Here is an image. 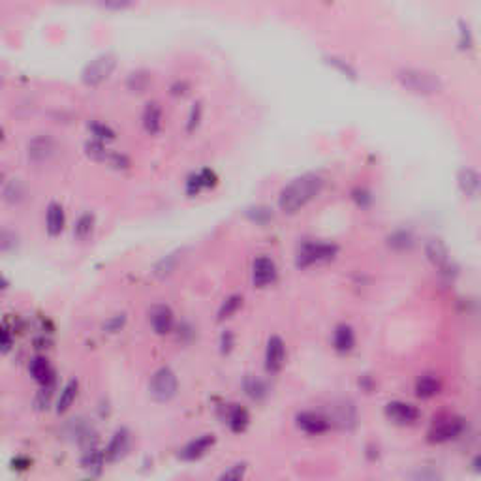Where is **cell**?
Listing matches in <instances>:
<instances>
[{
  "label": "cell",
  "instance_id": "1",
  "mask_svg": "<svg viewBox=\"0 0 481 481\" xmlns=\"http://www.w3.org/2000/svg\"><path fill=\"white\" fill-rule=\"evenodd\" d=\"M323 185H325V180L322 175L305 173L282 188L281 196H279V209L284 215L299 213L303 207H307L310 201L316 200L318 196L322 194Z\"/></svg>",
  "mask_w": 481,
  "mask_h": 481
},
{
  "label": "cell",
  "instance_id": "2",
  "mask_svg": "<svg viewBox=\"0 0 481 481\" xmlns=\"http://www.w3.org/2000/svg\"><path fill=\"white\" fill-rule=\"evenodd\" d=\"M399 85L417 96H434L444 89V83L438 75L423 68H402L397 72Z\"/></svg>",
  "mask_w": 481,
  "mask_h": 481
},
{
  "label": "cell",
  "instance_id": "3",
  "mask_svg": "<svg viewBox=\"0 0 481 481\" xmlns=\"http://www.w3.org/2000/svg\"><path fill=\"white\" fill-rule=\"evenodd\" d=\"M338 246L333 243H305L301 244V248L297 250L295 256V266L299 269H307V267L320 266V263H327L331 259L337 258Z\"/></svg>",
  "mask_w": 481,
  "mask_h": 481
},
{
  "label": "cell",
  "instance_id": "4",
  "mask_svg": "<svg viewBox=\"0 0 481 481\" xmlns=\"http://www.w3.org/2000/svg\"><path fill=\"white\" fill-rule=\"evenodd\" d=\"M149 393L156 402H169L179 393L177 374L169 366H160L149 380Z\"/></svg>",
  "mask_w": 481,
  "mask_h": 481
},
{
  "label": "cell",
  "instance_id": "5",
  "mask_svg": "<svg viewBox=\"0 0 481 481\" xmlns=\"http://www.w3.org/2000/svg\"><path fill=\"white\" fill-rule=\"evenodd\" d=\"M425 256H427V259L431 261L432 267H434L444 279L453 281V279L457 277V271H459V269L455 266V261H453L447 246H445L440 239L427 241V244H425Z\"/></svg>",
  "mask_w": 481,
  "mask_h": 481
},
{
  "label": "cell",
  "instance_id": "6",
  "mask_svg": "<svg viewBox=\"0 0 481 481\" xmlns=\"http://www.w3.org/2000/svg\"><path fill=\"white\" fill-rule=\"evenodd\" d=\"M462 431H465V423H462L460 417H440L431 425V429L427 432V438L432 444H445V442L459 438Z\"/></svg>",
  "mask_w": 481,
  "mask_h": 481
},
{
  "label": "cell",
  "instance_id": "7",
  "mask_svg": "<svg viewBox=\"0 0 481 481\" xmlns=\"http://www.w3.org/2000/svg\"><path fill=\"white\" fill-rule=\"evenodd\" d=\"M113 70H115V57L106 53V55L96 57L85 66V70L81 73V80L86 86H98L108 80Z\"/></svg>",
  "mask_w": 481,
  "mask_h": 481
},
{
  "label": "cell",
  "instance_id": "8",
  "mask_svg": "<svg viewBox=\"0 0 481 481\" xmlns=\"http://www.w3.org/2000/svg\"><path fill=\"white\" fill-rule=\"evenodd\" d=\"M295 423H297V429L303 431L309 436H320V434H325V432L331 429L329 417L323 416L320 412H301L295 417Z\"/></svg>",
  "mask_w": 481,
  "mask_h": 481
},
{
  "label": "cell",
  "instance_id": "9",
  "mask_svg": "<svg viewBox=\"0 0 481 481\" xmlns=\"http://www.w3.org/2000/svg\"><path fill=\"white\" fill-rule=\"evenodd\" d=\"M277 266L269 256H258L252 261V284L254 288H267L277 281Z\"/></svg>",
  "mask_w": 481,
  "mask_h": 481
},
{
  "label": "cell",
  "instance_id": "10",
  "mask_svg": "<svg viewBox=\"0 0 481 481\" xmlns=\"http://www.w3.org/2000/svg\"><path fill=\"white\" fill-rule=\"evenodd\" d=\"M27 154H29L30 162L45 164L57 154V143L51 136H38L27 147Z\"/></svg>",
  "mask_w": 481,
  "mask_h": 481
},
{
  "label": "cell",
  "instance_id": "11",
  "mask_svg": "<svg viewBox=\"0 0 481 481\" xmlns=\"http://www.w3.org/2000/svg\"><path fill=\"white\" fill-rule=\"evenodd\" d=\"M386 416L395 425H412L419 419V410L404 401H391L386 406Z\"/></svg>",
  "mask_w": 481,
  "mask_h": 481
},
{
  "label": "cell",
  "instance_id": "12",
  "mask_svg": "<svg viewBox=\"0 0 481 481\" xmlns=\"http://www.w3.org/2000/svg\"><path fill=\"white\" fill-rule=\"evenodd\" d=\"M327 417H329L331 427L335 425V427H338V429L350 431V429H353L355 423H357V410H355V406H353L352 402L342 401V402H337V404H333L331 414Z\"/></svg>",
  "mask_w": 481,
  "mask_h": 481
},
{
  "label": "cell",
  "instance_id": "13",
  "mask_svg": "<svg viewBox=\"0 0 481 481\" xmlns=\"http://www.w3.org/2000/svg\"><path fill=\"white\" fill-rule=\"evenodd\" d=\"M286 363V344L279 335H273L267 340L266 348V368L267 373H281Z\"/></svg>",
  "mask_w": 481,
  "mask_h": 481
},
{
  "label": "cell",
  "instance_id": "14",
  "mask_svg": "<svg viewBox=\"0 0 481 481\" xmlns=\"http://www.w3.org/2000/svg\"><path fill=\"white\" fill-rule=\"evenodd\" d=\"M149 322H151L152 331L156 335H167L175 327V316H173L172 309L165 305H154L149 310Z\"/></svg>",
  "mask_w": 481,
  "mask_h": 481
},
{
  "label": "cell",
  "instance_id": "15",
  "mask_svg": "<svg viewBox=\"0 0 481 481\" xmlns=\"http://www.w3.org/2000/svg\"><path fill=\"white\" fill-rule=\"evenodd\" d=\"M215 436L213 434H203V436H198V438L190 440L183 449L179 451V459L183 460H198L201 459L205 453L215 445Z\"/></svg>",
  "mask_w": 481,
  "mask_h": 481
},
{
  "label": "cell",
  "instance_id": "16",
  "mask_svg": "<svg viewBox=\"0 0 481 481\" xmlns=\"http://www.w3.org/2000/svg\"><path fill=\"white\" fill-rule=\"evenodd\" d=\"M457 185L468 198H481V173L474 167H462L457 175Z\"/></svg>",
  "mask_w": 481,
  "mask_h": 481
},
{
  "label": "cell",
  "instance_id": "17",
  "mask_svg": "<svg viewBox=\"0 0 481 481\" xmlns=\"http://www.w3.org/2000/svg\"><path fill=\"white\" fill-rule=\"evenodd\" d=\"M224 423L230 427L231 432L239 434L250 423V414H248V410L239 406V404H230L224 408Z\"/></svg>",
  "mask_w": 481,
  "mask_h": 481
},
{
  "label": "cell",
  "instance_id": "18",
  "mask_svg": "<svg viewBox=\"0 0 481 481\" xmlns=\"http://www.w3.org/2000/svg\"><path fill=\"white\" fill-rule=\"evenodd\" d=\"M29 373L30 376H32V380L38 382L40 386H51V384H55V371H53L49 361L45 360L43 355H36V357L30 360Z\"/></svg>",
  "mask_w": 481,
  "mask_h": 481
},
{
  "label": "cell",
  "instance_id": "19",
  "mask_svg": "<svg viewBox=\"0 0 481 481\" xmlns=\"http://www.w3.org/2000/svg\"><path fill=\"white\" fill-rule=\"evenodd\" d=\"M130 449V432L126 429H119L115 434L109 440L108 447H106V459L108 460H119L122 459Z\"/></svg>",
  "mask_w": 481,
  "mask_h": 481
},
{
  "label": "cell",
  "instance_id": "20",
  "mask_svg": "<svg viewBox=\"0 0 481 481\" xmlns=\"http://www.w3.org/2000/svg\"><path fill=\"white\" fill-rule=\"evenodd\" d=\"M353 346H355V333L350 325L346 323H340L333 331V348L337 350L338 353H348L352 352Z\"/></svg>",
  "mask_w": 481,
  "mask_h": 481
},
{
  "label": "cell",
  "instance_id": "21",
  "mask_svg": "<svg viewBox=\"0 0 481 481\" xmlns=\"http://www.w3.org/2000/svg\"><path fill=\"white\" fill-rule=\"evenodd\" d=\"M64 209L60 207L58 203H51L47 207V215H45V230H47V233L51 237H57L64 231Z\"/></svg>",
  "mask_w": 481,
  "mask_h": 481
},
{
  "label": "cell",
  "instance_id": "22",
  "mask_svg": "<svg viewBox=\"0 0 481 481\" xmlns=\"http://www.w3.org/2000/svg\"><path fill=\"white\" fill-rule=\"evenodd\" d=\"M106 451H100L98 447H86L81 457V467L85 468L91 476H98L106 465Z\"/></svg>",
  "mask_w": 481,
  "mask_h": 481
},
{
  "label": "cell",
  "instance_id": "23",
  "mask_svg": "<svg viewBox=\"0 0 481 481\" xmlns=\"http://www.w3.org/2000/svg\"><path fill=\"white\" fill-rule=\"evenodd\" d=\"M440 388L442 384L436 376L432 374H425V376H419L416 382V395L419 399H432L440 393Z\"/></svg>",
  "mask_w": 481,
  "mask_h": 481
},
{
  "label": "cell",
  "instance_id": "24",
  "mask_svg": "<svg viewBox=\"0 0 481 481\" xmlns=\"http://www.w3.org/2000/svg\"><path fill=\"white\" fill-rule=\"evenodd\" d=\"M215 185H216L215 173L209 172V169H203V172H200L198 175H192V177L188 179L187 192L190 196H196V194H200L201 190L215 187Z\"/></svg>",
  "mask_w": 481,
  "mask_h": 481
},
{
  "label": "cell",
  "instance_id": "25",
  "mask_svg": "<svg viewBox=\"0 0 481 481\" xmlns=\"http://www.w3.org/2000/svg\"><path fill=\"white\" fill-rule=\"evenodd\" d=\"M243 389L244 393H246V397L248 399H252V401H263L267 395H269V388H267V384L261 378H258V376H246L243 380Z\"/></svg>",
  "mask_w": 481,
  "mask_h": 481
},
{
  "label": "cell",
  "instance_id": "26",
  "mask_svg": "<svg viewBox=\"0 0 481 481\" xmlns=\"http://www.w3.org/2000/svg\"><path fill=\"white\" fill-rule=\"evenodd\" d=\"M2 198H4L8 205H21L23 201L27 200L25 185L19 179L8 180L6 185H4V190H2Z\"/></svg>",
  "mask_w": 481,
  "mask_h": 481
},
{
  "label": "cell",
  "instance_id": "27",
  "mask_svg": "<svg viewBox=\"0 0 481 481\" xmlns=\"http://www.w3.org/2000/svg\"><path fill=\"white\" fill-rule=\"evenodd\" d=\"M78 389H80L78 380H70L68 384H66L64 388H62L60 397H58V401H57L58 414H66V412L70 410V406H72L73 401H75V397H78Z\"/></svg>",
  "mask_w": 481,
  "mask_h": 481
},
{
  "label": "cell",
  "instance_id": "28",
  "mask_svg": "<svg viewBox=\"0 0 481 481\" xmlns=\"http://www.w3.org/2000/svg\"><path fill=\"white\" fill-rule=\"evenodd\" d=\"M143 126L149 134H159L162 126V109L156 104H149L143 113Z\"/></svg>",
  "mask_w": 481,
  "mask_h": 481
},
{
  "label": "cell",
  "instance_id": "29",
  "mask_svg": "<svg viewBox=\"0 0 481 481\" xmlns=\"http://www.w3.org/2000/svg\"><path fill=\"white\" fill-rule=\"evenodd\" d=\"M388 244L393 248V250H399V252L410 250V248L414 246V237H412V233H410V231L399 230L389 235Z\"/></svg>",
  "mask_w": 481,
  "mask_h": 481
},
{
  "label": "cell",
  "instance_id": "30",
  "mask_svg": "<svg viewBox=\"0 0 481 481\" xmlns=\"http://www.w3.org/2000/svg\"><path fill=\"white\" fill-rule=\"evenodd\" d=\"M94 231V216L91 213H85L78 218L75 222V228H73V235L80 239V241H86V239L93 235Z\"/></svg>",
  "mask_w": 481,
  "mask_h": 481
},
{
  "label": "cell",
  "instance_id": "31",
  "mask_svg": "<svg viewBox=\"0 0 481 481\" xmlns=\"http://www.w3.org/2000/svg\"><path fill=\"white\" fill-rule=\"evenodd\" d=\"M241 305H243V297H241V295H230V297L220 305V309H218V320L224 322V320L231 318L241 309Z\"/></svg>",
  "mask_w": 481,
  "mask_h": 481
},
{
  "label": "cell",
  "instance_id": "32",
  "mask_svg": "<svg viewBox=\"0 0 481 481\" xmlns=\"http://www.w3.org/2000/svg\"><path fill=\"white\" fill-rule=\"evenodd\" d=\"M149 75L145 72H137L132 73L128 78V89L132 93H143L145 89L149 86Z\"/></svg>",
  "mask_w": 481,
  "mask_h": 481
},
{
  "label": "cell",
  "instance_id": "33",
  "mask_svg": "<svg viewBox=\"0 0 481 481\" xmlns=\"http://www.w3.org/2000/svg\"><path fill=\"white\" fill-rule=\"evenodd\" d=\"M246 216L250 218L252 222H256V224H267L269 220H273V213L269 211L267 207H256V209H250L248 213H246Z\"/></svg>",
  "mask_w": 481,
  "mask_h": 481
},
{
  "label": "cell",
  "instance_id": "34",
  "mask_svg": "<svg viewBox=\"0 0 481 481\" xmlns=\"http://www.w3.org/2000/svg\"><path fill=\"white\" fill-rule=\"evenodd\" d=\"M17 244H19V237H17V233H15V231H10V230L2 231L0 248H2V252H4V254L15 250V248H17Z\"/></svg>",
  "mask_w": 481,
  "mask_h": 481
},
{
  "label": "cell",
  "instance_id": "35",
  "mask_svg": "<svg viewBox=\"0 0 481 481\" xmlns=\"http://www.w3.org/2000/svg\"><path fill=\"white\" fill-rule=\"evenodd\" d=\"M246 474V465L244 462H237V465H231L228 470H224L220 474V480H241Z\"/></svg>",
  "mask_w": 481,
  "mask_h": 481
},
{
  "label": "cell",
  "instance_id": "36",
  "mask_svg": "<svg viewBox=\"0 0 481 481\" xmlns=\"http://www.w3.org/2000/svg\"><path fill=\"white\" fill-rule=\"evenodd\" d=\"M329 64L335 66L338 72L342 73V75H346V78H355V70H353L352 66L348 64L346 60H342V58L329 57Z\"/></svg>",
  "mask_w": 481,
  "mask_h": 481
},
{
  "label": "cell",
  "instance_id": "37",
  "mask_svg": "<svg viewBox=\"0 0 481 481\" xmlns=\"http://www.w3.org/2000/svg\"><path fill=\"white\" fill-rule=\"evenodd\" d=\"M124 322H126V316L124 314H117V316L109 318L108 322L104 323V331L106 333H117V331L122 329Z\"/></svg>",
  "mask_w": 481,
  "mask_h": 481
},
{
  "label": "cell",
  "instance_id": "38",
  "mask_svg": "<svg viewBox=\"0 0 481 481\" xmlns=\"http://www.w3.org/2000/svg\"><path fill=\"white\" fill-rule=\"evenodd\" d=\"M94 2L104 8H109V10H126L128 6H132V0H94Z\"/></svg>",
  "mask_w": 481,
  "mask_h": 481
},
{
  "label": "cell",
  "instance_id": "39",
  "mask_svg": "<svg viewBox=\"0 0 481 481\" xmlns=\"http://www.w3.org/2000/svg\"><path fill=\"white\" fill-rule=\"evenodd\" d=\"M235 346V337L231 331H224L222 337H220V352L222 353H230Z\"/></svg>",
  "mask_w": 481,
  "mask_h": 481
},
{
  "label": "cell",
  "instance_id": "40",
  "mask_svg": "<svg viewBox=\"0 0 481 481\" xmlns=\"http://www.w3.org/2000/svg\"><path fill=\"white\" fill-rule=\"evenodd\" d=\"M93 134L98 141H106V139H113L115 137V134L108 126H104V124H93Z\"/></svg>",
  "mask_w": 481,
  "mask_h": 481
},
{
  "label": "cell",
  "instance_id": "41",
  "mask_svg": "<svg viewBox=\"0 0 481 481\" xmlns=\"http://www.w3.org/2000/svg\"><path fill=\"white\" fill-rule=\"evenodd\" d=\"M12 344H14V338H12V331H10V327H8V323H4V325H2V352H4V353L10 352V348H12Z\"/></svg>",
  "mask_w": 481,
  "mask_h": 481
},
{
  "label": "cell",
  "instance_id": "42",
  "mask_svg": "<svg viewBox=\"0 0 481 481\" xmlns=\"http://www.w3.org/2000/svg\"><path fill=\"white\" fill-rule=\"evenodd\" d=\"M472 467H474L476 472H481V453L474 459V462H472Z\"/></svg>",
  "mask_w": 481,
  "mask_h": 481
}]
</instances>
